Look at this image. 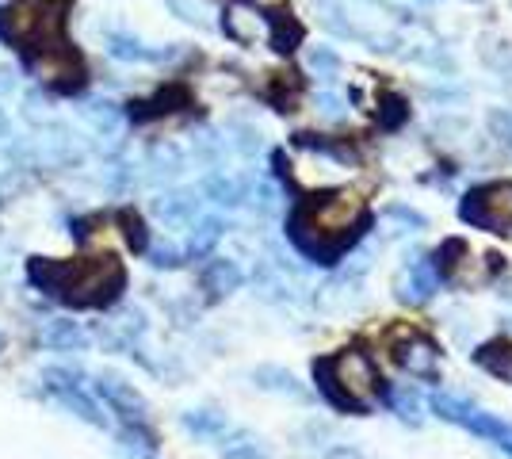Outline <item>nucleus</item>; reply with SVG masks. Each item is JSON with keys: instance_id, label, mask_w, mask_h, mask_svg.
<instances>
[{"instance_id": "obj_1", "label": "nucleus", "mask_w": 512, "mask_h": 459, "mask_svg": "<svg viewBox=\"0 0 512 459\" xmlns=\"http://www.w3.org/2000/svg\"><path fill=\"white\" fill-rule=\"evenodd\" d=\"M371 222V211L363 199L348 192H329V196H310L295 203L287 215V238L295 241L302 257L318 264H337L344 249H352Z\"/></svg>"}, {"instance_id": "obj_2", "label": "nucleus", "mask_w": 512, "mask_h": 459, "mask_svg": "<svg viewBox=\"0 0 512 459\" xmlns=\"http://www.w3.org/2000/svg\"><path fill=\"white\" fill-rule=\"evenodd\" d=\"M27 284L39 287L43 295L58 299L77 310H104V306L119 303L123 287H127V268L115 257H69V261H54V257H31L27 261Z\"/></svg>"}, {"instance_id": "obj_3", "label": "nucleus", "mask_w": 512, "mask_h": 459, "mask_svg": "<svg viewBox=\"0 0 512 459\" xmlns=\"http://www.w3.org/2000/svg\"><path fill=\"white\" fill-rule=\"evenodd\" d=\"M314 379H318V391L337 410H348V414H371L379 394H383L379 368L356 349H344L314 360Z\"/></svg>"}, {"instance_id": "obj_4", "label": "nucleus", "mask_w": 512, "mask_h": 459, "mask_svg": "<svg viewBox=\"0 0 512 459\" xmlns=\"http://www.w3.org/2000/svg\"><path fill=\"white\" fill-rule=\"evenodd\" d=\"M459 219L486 234H509L512 230V180H490L470 188L459 203Z\"/></svg>"}, {"instance_id": "obj_5", "label": "nucleus", "mask_w": 512, "mask_h": 459, "mask_svg": "<svg viewBox=\"0 0 512 459\" xmlns=\"http://www.w3.org/2000/svg\"><path fill=\"white\" fill-rule=\"evenodd\" d=\"M428 406H432V414L436 417H444V421H451V425H463V429H470L474 437L490 440V444H497L501 452H509L512 456V425L509 421H501V417H493V414H482V410H474V406H467V402L451 398V394H432Z\"/></svg>"}, {"instance_id": "obj_6", "label": "nucleus", "mask_w": 512, "mask_h": 459, "mask_svg": "<svg viewBox=\"0 0 512 459\" xmlns=\"http://www.w3.org/2000/svg\"><path fill=\"white\" fill-rule=\"evenodd\" d=\"M43 20V0H8L0 8V43L4 46H35Z\"/></svg>"}, {"instance_id": "obj_7", "label": "nucleus", "mask_w": 512, "mask_h": 459, "mask_svg": "<svg viewBox=\"0 0 512 459\" xmlns=\"http://www.w3.org/2000/svg\"><path fill=\"white\" fill-rule=\"evenodd\" d=\"M96 394L123 417V425H150V406H146V398L134 391L130 383L115 379V375H100L96 379Z\"/></svg>"}, {"instance_id": "obj_8", "label": "nucleus", "mask_w": 512, "mask_h": 459, "mask_svg": "<svg viewBox=\"0 0 512 459\" xmlns=\"http://www.w3.org/2000/svg\"><path fill=\"white\" fill-rule=\"evenodd\" d=\"M394 360H398L409 375H417V379H436L440 349H436V341H428L425 333H406V341L394 349Z\"/></svg>"}, {"instance_id": "obj_9", "label": "nucleus", "mask_w": 512, "mask_h": 459, "mask_svg": "<svg viewBox=\"0 0 512 459\" xmlns=\"http://www.w3.org/2000/svg\"><path fill=\"white\" fill-rule=\"evenodd\" d=\"M436 291H440V276H436L432 261H425V257L421 261H409L402 280H398V299L402 303H428Z\"/></svg>"}, {"instance_id": "obj_10", "label": "nucleus", "mask_w": 512, "mask_h": 459, "mask_svg": "<svg viewBox=\"0 0 512 459\" xmlns=\"http://www.w3.org/2000/svg\"><path fill=\"white\" fill-rule=\"evenodd\" d=\"M58 402H62L65 410L73 417H81L85 425H96V429H107V414L104 406H100V398L92 394L88 383H77V387H62V391H50Z\"/></svg>"}, {"instance_id": "obj_11", "label": "nucleus", "mask_w": 512, "mask_h": 459, "mask_svg": "<svg viewBox=\"0 0 512 459\" xmlns=\"http://www.w3.org/2000/svg\"><path fill=\"white\" fill-rule=\"evenodd\" d=\"M241 268L234 261H226V257H214V261L203 264V272H199V284L203 291L211 295V299H226V295H234L237 287H241Z\"/></svg>"}, {"instance_id": "obj_12", "label": "nucleus", "mask_w": 512, "mask_h": 459, "mask_svg": "<svg viewBox=\"0 0 512 459\" xmlns=\"http://www.w3.org/2000/svg\"><path fill=\"white\" fill-rule=\"evenodd\" d=\"M107 54L111 58H119V62H165L172 58L176 50H157V46H146L138 43L134 35H123V31H107Z\"/></svg>"}, {"instance_id": "obj_13", "label": "nucleus", "mask_w": 512, "mask_h": 459, "mask_svg": "<svg viewBox=\"0 0 512 459\" xmlns=\"http://www.w3.org/2000/svg\"><path fill=\"white\" fill-rule=\"evenodd\" d=\"M264 23H268V39H272V50H279V54H291L295 46L302 43V23L291 16V8H272L268 16H264Z\"/></svg>"}, {"instance_id": "obj_14", "label": "nucleus", "mask_w": 512, "mask_h": 459, "mask_svg": "<svg viewBox=\"0 0 512 459\" xmlns=\"http://www.w3.org/2000/svg\"><path fill=\"white\" fill-rule=\"evenodd\" d=\"M43 345L50 352H81V349H88V337L77 322L54 318V322H46L43 326Z\"/></svg>"}, {"instance_id": "obj_15", "label": "nucleus", "mask_w": 512, "mask_h": 459, "mask_svg": "<svg viewBox=\"0 0 512 459\" xmlns=\"http://www.w3.org/2000/svg\"><path fill=\"white\" fill-rule=\"evenodd\" d=\"M153 211H157V219L169 222V226H188V222H195V215H199V199H195L192 192H172V196L157 199Z\"/></svg>"}, {"instance_id": "obj_16", "label": "nucleus", "mask_w": 512, "mask_h": 459, "mask_svg": "<svg viewBox=\"0 0 512 459\" xmlns=\"http://www.w3.org/2000/svg\"><path fill=\"white\" fill-rule=\"evenodd\" d=\"M180 425L195 433V437L203 440H222L226 437V417L214 414V410H188V414H180Z\"/></svg>"}, {"instance_id": "obj_17", "label": "nucleus", "mask_w": 512, "mask_h": 459, "mask_svg": "<svg viewBox=\"0 0 512 459\" xmlns=\"http://www.w3.org/2000/svg\"><path fill=\"white\" fill-rule=\"evenodd\" d=\"M222 222L218 219H203L199 226L192 230V238H188V249H184V257H192V261H203V257H211L218 238H222Z\"/></svg>"}, {"instance_id": "obj_18", "label": "nucleus", "mask_w": 512, "mask_h": 459, "mask_svg": "<svg viewBox=\"0 0 512 459\" xmlns=\"http://www.w3.org/2000/svg\"><path fill=\"white\" fill-rule=\"evenodd\" d=\"M474 360L486 368V372L501 375V379H512V345L509 341H490L474 352Z\"/></svg>"}, {"instance_id": "obj_19", "label": "nucleus", "mask_w": 512, "mask_h": 459, "mask_svg": "<svg viewBox=\"0 0 512 459\" xmlns=\"http://www.w3.org/2000/svg\"><path fill=\"white\" fill-rule=\"evenodd\" d=\"M119 226H123L127 245L134 253H150V226H146V219H142L134 207H123V211H119Z\"/></svg>"}, {"instance_id": "obj_20", "label": "nucleus", "mask_w": 512, "mask_h": 459, "mask_svg": "<svg viewBox=\"0 0 512 459\" xmlns=\"http://www.w3.org/2000/svg\"><path fill=\"white\" fill-rule=\"evenodd\" d=\"M85 119L92 123V131L115 134L119 123H123V108H115V104H107V100H92L85 108Z\"/></svg>"}, {"instance_id": "obj_21", "label": "nucleus", "mask_w": 512, "mask_h": 459, "mask_svg": "<svg viewBox=\"0 0 512 459\" xmlns=\"http://www.w3.org/2000/svg\"><path fill=\"white\" fill-rule=\"evenodd\" d=\"M253 379L264 387V391H279V394H295V398H302V387L295 383V375L283 372V368H256Z\"/></svg>"}, {"instance_id": "obj_22", "label": "nucleus", "mask_w": 512, "mask_h": 459, "mask_svg": "<svg viewBox=\"0 0 512 459\" xmlns=\"http://www.w3.org/2000/svg\"><path fill=\"white\" fill-rule=\"evenodd\" d=\"M207 196H214V203L234 207V203L245 199V184H241V180H230V176H211V180H207Z\"/></svg>"}, {"instance_id": "obj_23", "label": "nucleus", "mask_w": 512, "mask_h": 459, "mask_svg": "<svg viewBox=\"0 0 512 459\" xmlns=\"http://www.w3.org/2000/svg\"><path fill=\"white\" fill-rule=\"evenodd\" d=\"M222 456L226 459H268L264 456V448H260L253 437H245V433H237V437H222Z\"/></svg>"}, {"instance_id": "obj_24", "label": "nucleus", "mask_w": 512, "mask_h": 459, "mask_svg": "<svg viewBox=\"0 0 512 459\" xmlns=\"http://www.w3.org/2000/svg\"><path fill=\"white\" fill-rule=\"evenodd\" d=\"M490 131L501 138V146H509V150H512V111H493Z\"/></svg>"}, {"instance_id": "obj_25", "label": "nucleus", "mask_w": 512, "mask_h": 459, "mask_svg": "<svg viewBox=\"0 0 512 459\" xmlns=\"http://www.w3.org/2000/svg\"><path fill=\"white\" fill-rule=\"evenodd\" d=\"M310 66L318 69V73H325V77H333L341 62H337V54H333V50H325V46H318V50H310Z\"/></svg>"}, {"instance_id": "obj_26", "label": "nucleus", "mask_w": 512, "mask_h": 459, "mask_svg": "<svg viewBox=\"0 0 512 459\" xmlns=\"http://www.w3.org/2000/svg\"><path fill=\"white\" fill-rule=\"evenodd\" d=\"M150 264H157V268H180L184 253H176V249H150Z\"/></svg>"}, {"instance_id": "obj_27", "label": "nucleus", "mask_w": 512, "mask_h": 459, "mask_svg": "<svg viewBox=\"0 0 512 459\" xmlns=\"http://www.w3.org/2000/svg\"><path fill=\"white\" fill-rule=\"evenodd\" d=\"M172 8L180 12V20H192V23H199V8H195L192 0H169Z\"/></svg>"}, {"instance_id": "obj_28", "label": "nucleus", "mask_w": 512, "mask_h": 459, "mask_svg": "<svg viewBox=\"0 0 512 459\" xmlns=\"http://www.w3.org/2000/svg\"><path fill=\"white\" fill-rule=\"evenodd\" d=\"M8 131H12V127H8V111L0 108V138H8Z\"/></svg>"}, {"instance_id": "obj_29", "label": "nucleus", "mask_w": 512, "mask_h": 459, "mask_svg": "<svg viewBox=\"0 0 512 459\" xmlns=\"http://www.w3.org/2000/svg\"><path fill=\"white\" fill-rule=\"evenodd\" d=\"M0 352H4V337H0Z\"/></svg>"}]
</instances>
